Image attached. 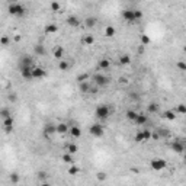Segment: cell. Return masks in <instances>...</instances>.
<instances>
[{
  "mask_svg": "<svg viewBox=\"0 0 186 186\" xmlns=\"http://www.w3.org/2000/svg\"><path fill=\"white\" fill-rule=\"evenodd\" d=\"M7 12L12 16H16V18H22L23 15L26 13V7L22 6L20 3H9L7 6Z\"/></svg>",
  "mask_w": 186,
  "mask_h": 186,
  "instance_id": "obj_1",
  "label": "cell"
},
{
  "mask_svg": "<svg viewBox=\"0 0 186 186\" xmlns=\"http://www.w3.org/2000/svg\"><path fill=\"white\" fill-rule=\"evenodd\" d=\"M95 115H96V118L100 121H105L109 118V115H111V109L108 105H99V106L96 108V111H95Z\"/></svg>",
  "mask_w": 186,
  "mask_h": 186,
  "instance_id": "obj_2",
  "label": "cell"
},
{
  "mask_svg": "<svg viewBox=\"0 0 186 186\" xmlns=\"http://www.w3.org/2000/svg\"><path fill=\"white\" fill-rule=\"evenodd\" d=\"M92 80L98 87H105V86L109 84V77H106L105 74H100V73L92 76Z\"/></svg>",
  "mask_w": 186,
  "mask_h": 186,
  "instance_id": "obj_3",
  "label": "cell"
},
{
  "mask_svg": "<svg viewBox=\"0 0 186 186\" xmlns=\"http://www.w3.org/2000/svg\"><path fill=\"white\" fill-rule=\"evenodd\" d=\"M150 166H151V169H153L154 172H160V170L166 169L167 163H166V160H163V159H153L151 163H150Z\"/></svg>",
  "mask_w": 186,
  "mask_h": 186,
  "instance_id": "obj_4",
  "label": "cell"
},
{
  "mask_svg": "<svg viewBox=\"0 0 186 186\" xmlns=\"http://www.w3.org/2000/svg\"><path fill=\"white\" fill-rule=\"evenodd\" d=\"M89 133H90V135L99 138V137H102V135L105 134V128L100 125V124H93V125L89 128Z\"/></svg>",
  "mask_w": 186,
  "mask_h": 186,
  "instance_id": "obj_5",
  "label": "cell"
},
{
  "mask_svg": "<svg viewBox=\"0 0 186 186\" xmlns=\"http://www.w3.org/2000/svg\"><path fill=\"white\" fill-rule=\"evenodd\" d=\"M33 58L32 55H29V54H25V55H22L19 60V67H33Z\"/></svg>",
  "mask_w": 186,
  "mask_h": 186,
  "instance_id": "obj_6",
  "label": "cell"
},
{
  "mask_svg": "<svg viewBox=\"0 0 186 186\" xmlns=\"http://www.w3.org/2000/svg\"><path fill=\"white\" fill-rule=\"evenodd\" d=\"M46 76L45 68H42L40 66H33L32 67V79H44Z\"/></svg>",
  "mask_w": 186,
  "mask_h": 186,
  "instance_id": "obj_7",
  "label": "cell"
},
{
  "mask_svg": "<svg viewBox=\"0 0 186 186\" xmlns=\"http://www.w3.org/2000/svg\"><path fill=\"white\" fill-rule=\"evenodd\" d=\"M122 19L125 20V22H128V23H133V22H135V19H134V10H133V9H125V10H122Z\"/></svg>",
  "mask_w": 186,
  "mask_h": 186,
  "instance_id": "obj_8",
  "label": "cell"
},
{
  "mask_svg": "<svg viewBox=\"0 0 186 186\" xmlns=\"http://www.w3.org/2000/svg\"><path fill=\"white\" fill-rule=\"evenodd\" d=\"M20 70V76L25 80L32 79V67H19Z\"/></svg>",
  "mask_w": 186,
  "mask_h": 186,
  "instance_id": "obj_9",
  "label": "cell"
},
{
  "mask_svg": "<svg viewBox=\"0 0 186 186\" xmlns=\"http://www.w3.org/2000/svg\"><path fill=\"white\" fill-rule=\"evenodd\" d=\"M66 22H67V25H70L71 28H77V26H80V23H81L79 18L74 16V15H70V16L66 19Z\"/></svg>",
  "mask_w": 186,
  "mask_h": 186,
  "instance_id": "obj_10",
  "label": "cell"
},
{
  "mask_svg": "<svg viewBox=\"0 0 186 186\" xmlns=\"http://www.w3.org/2000/svg\"><path fill=\"white\" fill-rule=\"evenodd\" d=\"M68 133L73 138H80L81 137V128H79L77 125H73V126H68Z\"/></svg>",
  "mask_w": 186,
  "mask_h": 186,
  "instance_id": "obj_11",
  "label": "cell"
},
{
  "mask_svg": "<svg viewBox=\"0 0 186 186\" xmlns=\"http://www.w3.org/2000/svg\"><path fill=\"white\" fill-rule=\"evenodd\" d=\"M172 148H173V151H174V153H177V154H182L183 151H185V146H183V143H182V141H173Z\"/></svg>",
  "mask_w": 186,
  "mask_h": 186,
  "instance_id": "obj_12",
  "label": "cell"
},
{
  "mask_svg": "<svg viewBox=\"0 0 186 186\" xmlns=\"http://www.w3.org/2000/svg\"><path fill=\"white\" fill-rule=\"evenodd\" d=\"M44 32L46 35H53V33H57L58 32V26L55 23H48L45 28H44Z\"/></svg>",
  "mask_w": 186,
  "mask_h": 186,
  "instance_id": "obj_13",
  "label": "cell"
},
{
  "mask_svg": "<svg viewBox=\"0 0 186 186\" xmlns=\"http://www.w3.org/2000/svg\"><path fill=\"white\" fill-rule=\"evenodd\" d=\"M53 134H55V125H53V124H46V125L44 126V135H45L46 138H50Z\"/></svg>",
  "mask_w": 186,
  "mask_h": 186,
  "instance_id": "obj_14",
  "label": "cell"
},
{
  "mask_svg": "<svg viewBox=\"0 0 186 186\" xmlns=\"http://www.w3.org/2000/svg\"><path fill=\"white\" fill-rule=\"evenodd\" d=\"M53 55H54V58H57V60H61V58L64 57V48H63L61 45H57L55 48H54Z\"/></svg>",
  "mask_w": 186,
  "mask_h": 186,
  "instance_id": "obj_15",
  "label": "cell"
},
{
  "mask_svg": "<svg viewBox=\"0 0 186 186\" xmlns=\"http://www.w3.org/2000/svg\"><path fill=\"white\" fill-rule=\"evenodd\" d=\"M147 121H148L147 115H144V113H137V116H135L134 122H135L137 125H146Z\"/></svg>",
  "mask_w": 186,
  "mask_h": 186,
  "instance_id": "obj_16",
  "label": "cell"
},
{
  "mask_svg": "<svg viewBox=\"0 0 186 186\" xmlns=\"http://www.w3.org/2000/svg\"><path fill=\"white\" fill-rule=\"evenodd\" d=\"M96 23H98V19L95 18V16H89L84 19V26L89 28V29H92V28L96 26Z\"/></svg>",
  "mask_w": 186,
  "mask_h": 186,
  "instance_id": "obj_17",
  "label": "cell"
},
{
  "mask_svg": "<svg viewBox=\"0 0 186 186\" xmlns=\"http://www.w3.org/2000/svg\"><path fill=\"white\" fill-rule=\"evenodd\" d=\"M55 133L58 134H67L68 133V125L64 124V122H60V124H57L55 125Z\"/></svg>",
  "mask_w": 186,
  "mask_h": 186,
  "instance_id": "obj_18",
  "label": "cell"
},
{
  "mask_svg": "<svg viewBox=\"0 0 186 186\" xmlns=\"http://www.w3.org/2000/svg\"><path fill=\"white\" fill-rule=\"evenodd\" d=\"M98 67H99V70H109V67H111V61L108 60V58H102V60L99 61Z\"/></svg>",
  "mask_w": 186,
  "mask_h": 186,
  "instance_id": "obj_19",
  "label": "cell"
},
{
  "mask_svg": "<svg viewBox=\"0 0 186 186\" xmlns=\"http://www.w3.org/2000/svg\"><path fill=\"white\" fill-rule=\"evenodd\" d=\"M115 35H116V29L113 26L109 25V26L105 28V36H106V38H113Z\"/></svg>",
  "mask_w": 186,
  "mask_h": 186,
  "instance_id": "obj_20",
  "label": "cell"
},
{
  "mask_svg": "<svg viewBox=\"0 0 186 186\" xmlns=\"http://www.w3.org/2000/svg\"><path fill=\"white\" fill-rule=\"evenodd\" d=\"M79 90L81 93H87L90 90V84L89 81H79Z\"/></svg>",
  "mask_w": 186,
  "mask_h": 186,
  "instance_id": "obj_21",
  "label": "cell"
},
{
  "mask_svg": "<svg viewBox=\"0 0 186 186\" xmlns=\"http://www.w3.org/2000/svg\"><path fill=\"white\" fill-rule=\"evenodd\" d=\"M33 53H35V55H44L45 54V46L42 44H36L33 46Z\"/></svg>",
  "mask_w": 186,
  "mask_h": 186,
  "instance_id": "obj_22",
  "label": "cell"
},
{
  "mask_svg": "<svg viewBox=\"0 0 186 186\" xmlns=\"http://www.w3.org/2000/svg\"><path fill=\"white\" fill-rule=\"evenodd\" d=\"M163 118L167 121H174L176 119V112L174 111H164L163 112Z\"/></svg>",
  "mask_w": 186,
  "mask_h": 186,
  "instance_id": "obj_23",
  "label": "cell"
},
{
  "mask_svg": "<svg viewBox=\"0 0 186 186\" xmlns=\"http://www.w3.org/2000/svg\"><path fill=\"white\" fill-rule=\"evenodd\" d=\"M79 151V147L76 146L74 143H70V144H67L66 147V153H70V154H76Z\"/></svg>",
  "mask_w": 186,
  "mask_h": 186,
  "instance_id": "obj_24",
  "label": "cell"
},
{
  "mask_svg": "<svg viewBox=\"0 0 186 186\" xmlns=\"http://www.w3.org/2000/svg\"><path fill=\"white\" fill-rule=\"evenodd\" d=\"M12 116V111L9 108H0V118L5 119V118H9Z\"/></svg>",
  "mask_w": 186,
  "mask_h": 186,
  "instance_id": "obj_25",
  "label": "cell"
},
{
  "mask_svg": "<svg viewBox=\"0 0 186 186\" xmlns=\"http://www.w3.org/2000/svg\"><path fill=\"white\" fill-rule=\"evenodd\" d=\"M119 64H122V66L131 64V57H129L128 54H122V55L119 57Z\"/></svg>",
  "mask_w": 186,
  "mask_h": 186,
  "instance_id": "obj_26",
  "label": "cell"
},
{
  "mask_svg": "<svg viewBox=\"0 0 186 186\" xmlns=\"http://www.w3.org/2000/svg\"><path fill=\"white\" fill-rule=\"evenodd\" d=\"M68 68H70V63H68V61H64V60L58 61V70H61V71H67Z\"/></svg>",
  "mask_w": 186,
  "mask_h": 186,
  "instance_id": "obj_27",
  "label": "cell"
},
{
  "mask_svg": "<svg viewBox=\"0 0 186 186\" xmlns=\"http://www.w3.org/2000/svg\"><path fill=\"white\" fill-rule=\"evenodd\" d=\"M83 44H84V45H93V44H95V36L90 35V33H87L86 36L83 38Z\"/></svg>",
  "mask_w": 186,
  "mask_h": 186,
  "instance_id": "obj_28",
  "label": "cell"
},
{
  "mask_svg": "<svg viewBox=\"0 0 186 186\" xmlns=\"http://www.w3.org/2000/svg\"><path fill=\"white\" fill-rule=\"evenodd\" d=\"M63 161L67 163V164H74V159H73V154L70 153H66L63 156Z\"/></svg>",
  "mask_w": 186,
  "mask_h": 186,
  "instance_id": "obj_29",
  "label": "cell"
},
{
  "mask_svg": "<svg viewBox=\"0 0 186 186\" xmlns=\"http://www.w3.org/2000/svg\"><path fill=\"white\" fill-rule=\"evenodd\" d=\"M50 7H51V10H53L54 13H57V12H60V10H61V5L57 2V0L51 2V6H50Z\"/></svg>",
  "mask_w": 186,
  "mask_h": 186,
  "instance_id": "obj_30",
  "label": "cell"
},
{
  "mask_svg": "<svg viewBox=\"0 0 186 186\" xmlns=\"http://www.w3.org/2000/svg\"><path fill=\"white\" fill-rule=\"evenodd\" d=\"M125 116H126V119H128V121H133V122H134L135 116H137V112H135V111H133V109H128V111H126V113H125Z\"/></svg>",
  "mask_w": 186,
  "mask_h": 186,
  "instance_id": "obj_31",
  "label": "cell"
},
{
  "mask_svg": "<svg viewBox=\"0 0 186 186\" xmlns=\"http://www.w3.org/2000/svg\"><path fill=\"white\" fill-rule=\"evenodd\" d=\"M13 125H15L13 116H9V118H5V119H3V126H13Z\"/></svg>",
  "mask_w": 186,
  "mask_h": 186,
  "instance_id": "obj_32",
  "label": "cell"
},
{
  "mask_svg": "<svg viewBox=\"0 0 186 186\" xmlns=\"http://www.w3.org/2000/svg\"><path fill=\"white\" fill-rule=\"evenodd\" d=\"M77 173H80V169H79V167H76L74 164H70V167H68V174H71V176H76Z\"/></svg>",
  "mask_w": 186,
  "mask_h": 186,
  "instance_id": "obj_33",
  "label": "cell"
},
{
  "mask_svg": "<svg viewBox=\"0 0 186 186\" xmlns=\"http://www.w3.org/2000/svg\"><path fill=\"white\" fill-rule=\"evenodd\" d=\"M147 109H148V112H150V113H156L157 111H159V105L153 102V103H150V105H148V108H147Z\"/></svg>",
  "mask_w": 186,
  "mask_h": 186,
  "instance_id": "obj_34",
  "label": "cell"
},
{
  "mask_svg": "<svg viewBox=\"0 0 186 186\" xmlns=\"http://www.w3.org/2000/svg\"><path fill=\"white\" fill-rule=\"evenodd\" d=\"M134 140H135L137 143H144V134H143V131H137Z\"/></svg>",
  "mask_w": 186,
  "mask_h": 186,
  "instance_id": "obj_35",
  "label": "cell"
},
{
  "mask_svg": "<svg viewBox=\"0 0 186 186\" xmlns=\"http://www.w3.org/2000/svg\"><path fill=\"white\" fill-rule=\"evenodd\" d=\"M174 112H179L180 115H185V113H186V106H185V105H183V103H179V105H177V108H176V111H174Z\"/></svg>",
  "mask_w": 186,
  "mask_h": 186,
  "instance_id": "obj_36",
  "label": "cell"
},
{
  "mask_svg": "<svg viewBox=\"0 0 186 186\" xmlns=\"http://www.w3.org/2000/svg\"><path fill=\"white\" fill-rule=\"evenodd\" d=\"M150 42H151V38L148 35H141V44L143 45H148Z\"/></svg>",
  "mask_w": 186,
  "mask_h": 186,
  "instance_id": "obj_37",
  "label": "cell"
},
{
  "mask_svg": "<svg viewBox=\"0 0 186 186\" xmlns=\"http://www.w3.org/2000/svg\"><path fill=\"white\" fill-rule=\"evenodd\" d=\"M9 42H10V40H9V36H6V35L0 36V45L6 46V45H9Z\"/></svg>",
  "mask_w": 186,
  "mask_h": 186,
  "instance_id": "obj_38",
  "label": "cell"
},
{
  "mask_svg": "<svg viewBox=\"0 0 186 186\" xmlns=\"http://www.w3.org/2000/svg\"><path fill=\"white\" fill-rule=\"evenodd\" d=\"M143 134H144V143L151 140V134H153V133H151L150 129H144V131H143Z\"/></svg>",
  "mask_w": 186,
  "mask_h": 186,
  "instance_id": "obj_39",
  "label": "cell"
},
{
  "mask_svg": "<svg viewBox=\"0 0 186 186\" xmlns=\"http://www.w3.org/2000/svg\"><path fill=\"white\" fill-rule=\"evenodd\" d=\"M134 19L135 20L143 19V12H141V10H134Z\"/></svg>",
  "mask_w": 186,
  "mask_h": 186,
  "instance_id": "obj_40",
  "label": "cell"
},
{
  "mask_svg": "<svg viewBox=\"0 0 186 186\" xmlns=\"http://www.w3.org/2000/svg\"><path fill=\"white\" fill-rule=\"evenodd\" d=\"M10 182H13V183H18V182H19V174H16V173L10 174Z\"/></svg>",
  "mask_w": 186,
  "mask_h": 186,
  "instance_id": "obj_41",
  "label": "cell"
},
{
  "mask_svg": "<svg viewBox=\"0 0 186 186\" xmlns=\"http://www.w3.org/2000/svg\"><path fill=\"white\" fill-rule=\"evenodd\" d=\"M89 77H90L89 74H80L79 77H77V81H86Z\"/></svg>",
  "mask_w": 186,
  "mask_h": 186,
  "instance_id": "obj_42",
  "label": "cell"
},
{
  "mask_svg": "<svg viewBox=\"0 0 186 186\" xmlns=\"http://www.w3.org/2000/svg\"><path fill=\"white\" fill-rule=\"evenodd\" d=\"M106 173H103V172H99L98 173V179L100 180V182H103V180H106Z\"/></svg>",
  "mask_w": 186,
  "mask_h": 186,
  "instance_id": "obj_43",
  "label": "cell"
},
{
  "mask_svg": "<svg viewBox=\"0 0 186 186\" xmlns=\"http://www.w3.org/2000/svg\"><path fill=\"white\" fill-rule=\"evenodd\" d=\"M177 68H179L180 71H185V70H186V64L183 63V61H179V63H177Z\"/></svg>",
  "mask_w": 186,
  "mask_h": 186,
  "instance_id": "obj_44",
  "label": "cell"
},
{
  "mask_svg": "<svg viewBox=\"0 0 186 186\" xmlns=\"http://www.w3.org/2000/svg\"><path fill=\"white\" fill-rule=\"evenodd\" d=\"M7 99L10 100V102H16V99H18V98H16V95H15V93H10Z\"/></svg>",
  "mask_w": 186,
  "mask_h": 186,
  "instance_id": "obj_45",
  "label": "cell"
},
{
  "mask_svg": "<svg viewBox=\"0 0 186 186\" xmlns=\"http://www.w3.org/2000/svg\"><path fill=\"white\" fill-rule=\"evenodd\" d=\"M3 128H5V133L6 134H10L13 131V126H3Z\"/></svg>",
  "mask_w": 186,
  "mask_h": 186,
  "instance_id": "obj_46",
  "label": "cell"
},
{
  "mask_svg": "<svg viewBox=\"0 0 186 186\" xmlns=\"http://www.w3.org/2000/svg\"><path fill=\"white\" fill-rule=\"evenodd\" d=\"M143 46H144V45H141L138 48V54H143V53H144V48H143Z\"/></svg>",
  "mask_w": 186,
  "mask_h": 186,
  "instance_id": "obj_47",
  "label": "cell"
},
{
  "mask_svg": "<svg viewBox=\"0 0 186 186\" xmlns=\"http://www.w3.org/2000/svg\"><path fill=\"white\" fill-rule=\"evenodd\" d=\"M7 2H9V3H18L19 0H7Z\"/></svg>",
  "mask_w": 186,
  "mask_h": 186,
  "instance_id": "obj_48",
  "label": "cell"
},
{
  "mask_svg": "<svg viewBox=\"0 0 186 186\" xmlns=\"http://www.w3.org/2000/svg\"><path fill=\"white\" fill-rule=\"evenodd\" d=\"M129 2H138V0H129Z\"/></svg>",
  "mask_w": 186,
  "mask_h": 186,
  "instance_id": "obj_49",
  "label": "cell"
},
{
  "mask_svg": "<svg viewBox=\"0 0 186 186\" xmlns=\"http://www.w3.org/2000/svg\"><path fill=\"white\" fill-rule=\"evenodd\" d=\"M0 90H2V84H0Z\"/></svg>",
  "mask_w": 186,
  "mask_h": 186,
  "instance_id": "obj_50",
  "label": "cell"
}]
</instances>
